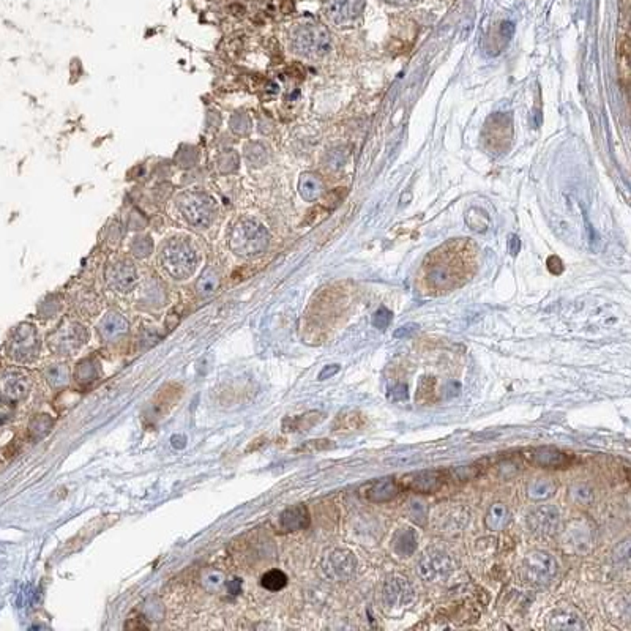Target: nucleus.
Listing matches in <instances>:
<instances>
[{
	"mask_svg": "<svg viewBox=\"0 0 631 631\" xmlns=\"http://www.w3.org/2000/svg\"><path fill=\"white\" fill-rule=\"evenodd\" d=\"M158 264L169 278L183 281L192 278L201 264V251L193 237L175 234L164 239L158 249Z\"/></svg>",
	"mask_w": 631,
	"mask_h": 631,
	"instance_id": "obj_1",
	"label": "nucleus"
},
{
	"mask_svg": "<svg viewBox=\"0 0 631 631\" xmlns=\"http://www.w3.org/2000/svg\"><path fill=\"white\" fill-rule=\"evenodd\" d=\"M268 243L270 234L267 227L251 216H242L229 229L227 245L239 258H254L265 251Z\"/></svg>",
	"mask_w": 631,
	"mask_h": 631,
	"instance_id": "obj_2",
	"label": "nucleus"
},
{
	"mask_svg": "<svg viewBox=\"0 0 631 631\" xmlns=\"http://www.w3.org/2000/svg\"><path fill=\"white\" fill-rule=\"evenodd\" d=\"M175 206L182 218L196 229L210 227L218 216V204L215 197L202 189H188L179 194Z\"/></svg>",
	"mask_w": 631,
	"mask_h": 631,
	"instance_id": "obj_3",
	"label": "nucleus"
},
{
	"mask_svg": "<svg viewBox=\"0 0 631 631\" xmlns=\"http://www.w3.org/2000/svg\"><path fill=\"white\" fill-rule=\"evenodd\" d=\"M291 46L295 54L310 61L324 58L332 49V39L324 25L304 23L295 25L291 32Z\"/></svg>",
	"mask_w": 631,
	"mask_h": 631,
	"instance_id": "obj_4",
	"label": "nucleus"
},
{
	"mask_svg": "<svg viewBox=\"0 0 631 631\" xmlns=\"http://www.w3.org/2000/svg\"><path fill=\"white\" fill-rule=\"evenodd\" d=\"M39 352V337L35 325L21 324L11 332L6 341V354L8 357L25 363V361L34 360Z\"/></svg>",
	"mask_w": 631,
	"mask_h": 631,
	"instance_id": "obj_5",
	"label": "nucleus"
},
{
	"mask_svg": "<svg viewBox=\"0 0 631 631\" xmlns=\"http://www.w3.org/2000/svg\"><path fill=\"white\" fill-rule=\"evenodd\" d=\"M523 570L530 584L546 586L557 575V562L546 551H532L524 558Z\"/></svg>",
	"mask_w": 631,
	"mask_h": 631,
	"instance_id": "obj_6",
	"label": "nucleus"
},
{
	"mask_svg": "<svg viewBox=\"0 0 631 631\" xmlns=\"http://www.w3.org/2000/svg\"><path fill=\"white\" fill-rule=\"evenodd\" d=\"M108 286L117 294H128L137 285V268L133 261L120 258L111 262L104 273Z\"/></svg>",
	"mask_w": 631,
	"mask_h": 631,
	"instance_id": "obj_7",
	"label": "nucleus"
},
{
	"mask_svg": "<svg viewBox=\"0 0 631 631\" xmlns=\"http://www.w3.org/2000/svg\"><path fill=\"white\" fill-rule=\"evenodd\" d=\"M87 341V332L79 322H68L49 337V347L58 355H68L77 351Z\"/></svg>",
	"mask_w": 631,
	"mask_h": 631,
	"instance_id": "obj_8",
	"label": "nucleus"
},
{
	"mask_svg": "<svg viewBox=\"0 0 631 631\" xmlns=\"http://www.w3.org/2000/svg\"><path fill=\"white\" fill-rule=\"evenodd\" d=\"M453 568H455V563H453L451 557L439 549L425 552L418 562V573L428 582L444 580L451 573Z\"/></svg>",
	"mask_w": 631,
	"mask_h": 631,
	"instance_id": "obj_9",
	"label": "nucleus"
},
{
	"mask_svg": "<svg viewBox=\"0 0 631 631\" xmlns=\"http://www.w3.org/2000/svg\"><path fill=\"white\" fill-rule=\"evenodd\" d=\"M449 480V470H418L404 475L401 480V486L413 492L432 494L442 488Z\"/></svg>",
	"mask_w": 631,
	"mask_h": 631,
	"instance_id": "obj_10",
	"label": "nucleus"
},
{
	"mask_svg": "<svg viewBox=\"0 0 631 631\" xmlns=\"http://www.w3.org/2000/svg\"><path fill=\"white\" fill-rule=\"evenodd\" d=\"M483 137L485 146L491 149L492 152H504V150H507L511 141L510 117L505 114H496L489 117L483 131Z\"/></svg>",
	"mask_w": 631,
	"mask_h": 631,
	"instance_id": "obj_11",
	"label": "nucleus"
},
{
	"mask_svg": "<svg viewBox=\"0 0 631 631\" xmlns=\"http://www.w3.org/2000/svg\"><path fill=\"white\" fill-rule=\"evenodd\" d=\"M357 561L349 549H337L330 552L324 561L325 575L333 581L346 582L355 575Z\"/></svg>",
	"mask_w": 631,
	"mask_h": 631,
	"instance_id": "obj_12",
	"label": "nucleus"
},
{
	"mask_svg": "<svg viewBox=\"0 0 631 631\" xmlns=\"http://www.w3.org/2000/svg\"><path fill=\"white\" fill-rule=\"evenodd\" d=\"M30 382L25 374L19 371H8L0 376V401L4 404L15 406L27 396Z\"/></svg>",
	"mask_w": 631,
	"mask_h": 631,
	"instance_id": "obj_13",
	"label": "nucleus"
},
{
	"mask_svg": "<svg viewBox=\"0 0 631 631\" xmlns=\"http://www.w3.org/2000/svg\"><path fill=\"white\" fill-rule=\"evenodd\" d=\"M416 592H413L409 581L399 576H392L385 581L384 586V603L387 608L403 609L413 601Z\"/></svg>",
	"mask_w": 631,
	"mask_h": 631,
	"instance_id": "obj_14",
	"label": "nucleus"
},
{
	"mask_svg": "<svg viewBox=\"0 0 631 631\" xmlns=\"http://www.w3.org/2000/svg\"><path fill=\"white\" fill-rule=\"evenodd\" d=\"M366 0H327L325 15L333 24L347 25L363 13Z\"/></svg>",
	"mask_w": 631,
	"mask_h": 631,
	"instance_id": "obj_15",
	"label": "nucleus"
},
{
	"mask_svg": "<svg viewBox=\"0 0 631 631\" xmlns=\"http://www.w3.org/2000/svg\"><path fill=\"white\" fill-rule=\"evenodd\" d=\"M401 491V485L393 477L377 478L368 482L358 489L360 496L370 502L382 504L396 497Z\"/></svg>",
	"mask_w": 631,
	"mask_h": 631,
	"instance_id": "obj_16",
	"label": "nucleus"
},
{
	"mask_svg": "<svg viewBox=\"0 0 631 631\" xmlns=\"http://www.w3.org/2000/svg\"><path fill=\"white\" fill-rule=\"evenodd\" d=\"M558 510L552 505H542L537 510H534L527 518V524L530 530L535 535L548 537L552 535L558 525Z\"/></svg>",
	"mask_w": 631,
	"mask_h": 631,
	"instance_id": "obj_17",
	"label": "nucleus"
},
{
	"mask_svg": "<svg viewBox=\"0 0 631 631\" xmlns=\"http://www.w3.org/2000/svg\"><path fill=\"white\" fill-rule=\"evenodd\" d=\"M592 542H594V527L584 519L571 521L567 525V530L563 532V543L571 549L586 551L592 546Z\"/></svg>",
	"mask_w": 631,
	"mask_h": 631,
	"instance_id": "obj_18",
	"label": "nucleus"
},
{
	"mask_svg": "<svg viewBox=\"0 0 631 631\" xmlns=\"http://www.w3.org/2000/svg\"><path fill=\"white\" fill-rule=\"evenodd\" d=\"M527 459L530 464L546 469H563L571 464V458L567 453L552 449V446H542V449L532 450Z\"/></svg>",
	"mask_w": 631,
	"mask_h": 631,
	"instance_id": "obj_19",
	"label": "nucleus"
},
{
	"mask_svg": "<svg viewBox=\"0 0 631 631\" xmlns=\"http://www.w3.org/2000/svg\"><path fill=\"white\" fill-rule=\"evenodd\" d=\"M98 333L104 343H115L128 333V322L122 314L111 311L98 324Z\"/></svg>",
	"mask_w": 631,
	"mask_h": 631,
	"instance_id": "obj_20",
	"label": "nucleus"
},
{
	"mask_svg": "<svg viewBox=\"0 0 631 631\" xmlns=\"http://www.w3.org/2000/svg\"><path fill=\"white\" fill-rule=\"evenodd\" d=\"M280 523L281 527L287 532L301 530L310 525V513H308L305 505H295V507L282 511Z\"/></svg>",
	"mask_w": 631,
	"mask_h": 631,
	"instance_id": "obj_21",
	"label": "nucleus"
},
{
	"mask_svg": "<svg viewBox=\"0 0 631 631\" xmlns=\"http://www.w3.org/2000/svg\"><path fill=\"white\" fill-rule=\"evenodd\" d=\"M549 628L552 630H582V617L573 609H557L549 617Z\"/></svg>",
	"mask_w": 631,
	"mask_h": 631,
	"instance_id": "obj_22",
	"label": "nucleus"
},
{
	"mask_svg": "<svg viewBox=\"0 0 631 631\" xmlns=\"http://www.w3.org/2000/svg\"><path fill=\"white\" fill-rule=\"evenodd\" d=\"M299 192L305 201H316L322 194V180L318 174L305 173L300 177Z\"/></svg>",
	"mask_w": 631,
	"mask_h": 631,
	"instance_id": "obj_23",
	"label": "nucleus"
},
{
	"mask_svg": "<svg viewBox=\"0 0 631 631\" xmlns=\"http://www.w3.org/2000/svg\"><path fill=\"white\" fill-rule=\"evenodd\" d=\"M486 527L489 530H502L510 523V511L504 504L491 505L485 518Z\"/></svg>",
	"mask_w": 631,
	"mask_h": 631,
	"instance_id": "obj_24",
	"label": "nucleus"
},
{
	"mask_svg": "<svg viewBox=\"0 0 631 631\" xmlns=\"http://www.w3.org/2000/svg\"><path fill=\"white\" fill-rule=\"evenodd\" d=\"M417 542H418L417 534L412 529L401 530L396 538H394V551L403 557L412 556L417 549Z\"/></svg>",
	"mask_w": 631,
	"mask_h": 631,
	"instance_id": "obj_25",
	"label": "nucleus"
},
{
	"mask_svg": "<svg viewBox=\"0 0 631 631\" xmlns=\"http://www.w3.org/2000/svg\"><path fill=\"white\" fill-rule=\"evenodd\" d=\"M218 285H220L218 272H216L215 268H207V270L199 276V280H197L196 291L201 297H208V295H212L216 289H218Z\"/></svg>",
	"mask_w": 631,
	"mask_h": 631,
	"instance_id": "obj_26",
	"label": "nucleus"
},
{
	"mask_svg": "<svg viewBox=\"0 0 631 631\" xmlns=\"http://www.w3.org/2000/svg\"><path fill=\"white\" fill-rule=\"evenodd\" d=\"M529 497L534 501H544L556 492V483L546 478H538L529 485Z\"/></svg>",
	"mask_w": 631,
	"mask_h": 631,
	"instance_id": "obj_27",
	"label": "nucleus"
},
{
	"mask_svg": "<svg viewBox=\"0 0 631 631\" xmlns=\"http://www.w3.org/2000/svg\"><path fill=\"white\" fill-rule=\"evenodd\" d=\"M154 240L152 237L147 234H137L135 239L131 240V254L136 259H146L154 253Z\"/></svg>",
	"mask_w": 631,
	"mask_h": 631,
	"instance_id": "obj_28",
	"label": "nucleus"
},
{
	"mask_svg": "<svg viewBox=\"0 0 631 631\" xmlns=\"http://www.w3.org/2000/svg\"><path fill=\"white\" fill-rule=\"evenodd\" d=\"M286 584L287 576L282 573L281 570H270L261 577V586L270 592H278L281 589H285Z\"/></svg>",
	"mask_w": 631,
	"mask_h": 631,
	"instance_id": "obj_29",
	"label": "nucleus"
},
{
	"mask_svg": "<svg viewBox=\"0 0 631 631\" xmlns=\"http://www.w3.org/2000/svg\"><path fill=\"white\" fill-rule=\"evenodd\" d=\"M245 156L251 166H262L267 161V149L261 142H249L245 146Z\"/></svg>",
	"mask_w": 631,
	"mask_h": 631,
	"instance_id": "obj_30",
	"label": "nucleus"
},
{
	"mask_svg": "<svg viewBox=\"0 0 631 631\" xmlns=\"http://www.w3.org/2000/svg\"><path fill=\"white\" fill-rule=\"evenodd\" d=\"M628 61H630V39H628V35L625 34L622 38V42L619 43V68H620V79H622L623 85H628V79H630Z\"/></svg>",
	"mask_w": 631,
	"mask_h": 631,
	"instance_id": "obj_31",
	"label": "nucleus"
},
{
	"mask_svg": "<svg viewBox=\"0 0 631 631\" xmlns=\"http://www.w3.org/2000/svg\"><path fill=\"white\" fill-rule=\"evenodd\" d=\"M96 363L94 360H84L81 363L77 365L75 377L77 379V382L81 384H87L92 382L96 377Z\"/></svg>",
	"mask_w": 631,
	"mask_h": 631,
	"instance_id": "obj_32",
	"label": "nucleus"
},
{
	"mask_svg": "<svg viewBox=\"0 0 631 631\" xmlns=\"http://www.w3.org/2000/svg\"><path fill=\"white\" fill-rule=\"evenodd\" d=\"M68 370L63 365H52L48 371H46V379L52 387H62L68 382Z\"/></svg>",
	"mask_w": 631,
	"mask_h": 631,
	"instance_id": "obj_33",
	"label": "nucleus"
},
{
	"mask_svg": "<svg viewBox=\"0 0 631 631\" xmlns=\"http://www.w3.org/2000/svg\"><path fill=\"white\" fill-rule=\"evenodd\" d=\"M319 420H322L319 412H310L305 413V416H300L295 420H292L291 426H289V431H306L308 428H311L313 425L319 423Z\"/></svg>",
	"mask_w": 631,
	"mask_h": 631,
	"instance_id": "obj_34",
	"label": "nucleus"
},
{
	"mask_svg": "<svg viewBox=\"0 0 631 631\" xmlns=\"http://www.w3.org/2000/svg\"><path fill=\"white\" fill-rule=\"evenodd\" d=\"M202 584H204V587H206L207 590H212V592H216V590H220L223 586H225V576H223L220 571H216V570H207L206 573L202 575Z\"/></svg>",
	"mask_w": 631,
	"mask_h": 631,
	"instance_id": "obj_35",
	"label": "nucleus"
},
{
	"mask_svg": "<svg viewBox=\"0 0 631 631\" xmlns=\"http://www.w3.org/2000/svg\"><path fill=\"white\" fill-rule=\"evenodd\" d=\"M218 168L223 174H232L234 170L239 169V156L234 150H227L220 156Z\"/></svg>",
	"mask_w": 631,
	"mask_h": 631,
	"instance_id": "obj_36",
	"label": "nucleus"
},
{
	"mask_svg": "<svg viewBox=\"0 0 631 631\" xmlns=\"http://www.w3.org/2000/svg\"><path fill=\"white\" fill-rule=\"evenodd\" d=\"M52 428V420L48 416H38L34 422L30 423V434L35 439H39L48 434Z\"/></svg>",
	"mask_w": 631,
	"mask_h": 631,
	"instance_id": "obj_37",
	"label": "nucleus"
},
{
	"mask_svg": "<svg viewBox=\"0 0 631 631\" xmlns=\"http://www.w3.org/2000/svg\"><path fill=\"white\" fill-rule=\"evenodd\" d=\"M231 128L235 135L245 136L251 130V118L245 113H237L231 118Z\"/></svg>",
	"mask_w": 631,
	"mask_h": 631,
	"instance_id": "obj_38",
	"label": "nucleus"
},
{
	"mask_svg": "<svg viewBox=\"0 0 631 631\" xmlns=\"http://www.w3.org/2000/svg\"><path fill=\"white\" fill-rule=\"evenodd\" d=\"M570 496L576 504L587 505L592 502V499H594V492H592V489L587 488L586 485H576L571 488Z\"/></svg>",
	"mask_w": 631,
	"mask_h": 631,
	"instance_id": "obj_39",
	"label": "nucleus"
},
{
	"mask_svg": "<svg viewBox=\"0 0 631 631\" xmlns=\"http://www.w3.org/2000/svg\"><path fill=\"white\" fill-rule=\"evenodd\" d=\"M392 316L393 314L390 310H387V308H384V306L379 308V310L373 316V325L379 328V330H385V328L390 325Z\"/></svg>",
	"mask_w": 631,
	"mask_h": 631,
	"instance_id": "obj_40",
	"label": "nucleus"
},
{
	"mask_svg": "<svg viewBox=\"0 0 631 631\" xmlns=\"http://www.w3.org/2000/svg\"><path fill=\"white\" fill-rule=\"evenodd\" d=\"M418 330V325L417 324H406V325H403V327H399L396 332H394V338H407V337H411V335H413Z\"/></svg>",
	"mask_w": 631,
	"mask_h": 631,
	"instance_id": "obj_41",
	"label": "nucleus"
},
{
	"mask_svg": "<svg viewBox=\"0 0 631 631\" xmlns=\"http://www.w3.org/2000/svg\"><path fill=\"white\" fill-rule=\"evenodd\" d=\"M548 270L554 275H561L563 272V264L557 256H551L548 259Z\"/></svg>",
	"mask_w": 631,
	"mask_h": 631,
	"instance_id": "obj_42",
	"label": "nucleus"
},
{
	"mask_svg": "<svg viewBox=\"0 0 631 631\" xmlns=\"http://www.w3.org/2000/svg\"><path fill=\"white\" fill-rule=\"evenodd\" d=\"M392 396H393V399H396V401L406 399V398H407V387L403 385V384L396 385V387H394V389L392 390Z\"/></svg>",
	"mask_w": 631,
	"mask_h": 631,
	"instance_id": "obj_43",
	"label": "nucleus"
},
{
	"mask_svg": "<svg viewBox=\"0 0 631 631\" xmlns=\"http://www.w3.org/2000/svg\"><path fill=\"white\" fill-rule=\"evenodd\" d=\"M339 371V365H330V366H327V368H324V370H322V373L319 374V379L320 380H324V379H327V377H332V376H335V374H337Z\"/></svg>",
	"mask_w": 631,
	"mask_h": 631,
	"instance_id": "obj_44",
	"label": "nucleus"
},
{
	"mask_svg": "<svg viewBox=\"0 0 631 631\" xmlns=\"http://www.w3.org/2000/svg\"><path fill=\"white\" fill-rule=\"evenodd\" d=\"M513 32H515V25H513L511 23H504L502 24V27H501V34L505 37V38H510L511 35H513Z\"/></svg>",
	"mask_w": 631,
	"mask_h": 631,
	"instance_id": "obj_45",
	"label": "nucleus"
},
{
	"mask_svg": "<svg viewBox=\"0 0 631 631\" xmlns=\"http://www.w3.org/2000/svg\"><path fill=\"white\" fill-rule=\"evenodd\" d=\"M387 2L392 4V5H396V6H404V5L413 4V2H416V0H387Z\"/></svg>",
	"mask_w": 631,
	"mask_h": 631,
	"instance_id": "obj_46",
	"label": "nucleus"
},
{
	"mask_svg": "<svg viewBox=\"0 0 631 631\" xmlns=\"http://www.w3.org/2000/svg\"><path fill=\"white\" fill-rule=\"evenodd\" d=\"M518 251H519V240H518V237H513L511 239V254L516 256Z\"/></svg>",
	"mask_w": 631,
	"mask_h": 631,
	"instance_id": "obj_47",
	"label": "nucleus"
}]
</instances>
